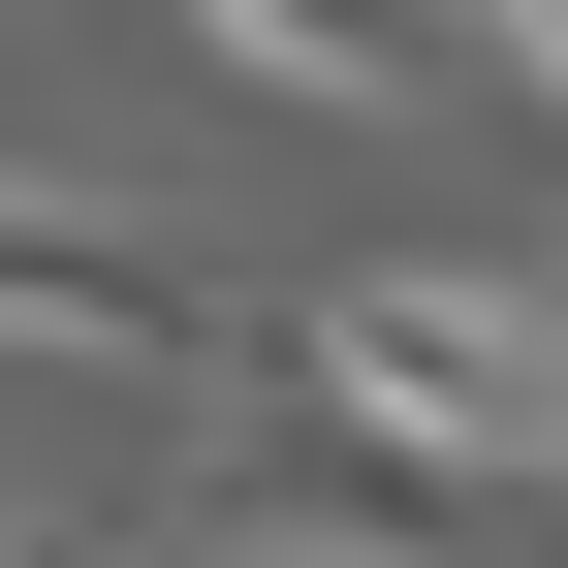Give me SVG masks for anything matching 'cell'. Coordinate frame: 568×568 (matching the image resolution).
I'll list each match as a JSON object with an SVG mask.
<instances>
[{
	"label": "cell",
	"mask_w": 568,
	"mask_h": 568,
	"mask_svg": "<svg viewBox=\"0 0 568 568\" xmlns=\"http://www.w3.org/2000/svg\"><path fill=\"white\" fill-rule=\"evenodd\" d=\"M443 95H537V126H568V0H506V32H443Z\"/></svg>",
	"instance_id": "4"
},
{
	"label": "cell",
	"mask_w": 568,
	"mask_h": 568,
	"mask_svg": "<svg viewBox=\"0 0 568 568\" xmlns=\"http://www.w3.org/2000/svg\"><path fill=\"white\" fill-rule=\"evenodd\" d=\"M253 379L316 410V443H379L410 506H537L568 474V316L474 284V253H379V284H316V316H253Z\"/></svg>",
	"instance_id": "1"
},
{
	"label": "cell",
	"mask_w": 568,
	"mask_h": 568,
	"mask_svg": "<svg viewBox=\"0 0 568 568\" xmlns=\"http://www.w3.org/2000/svg\"><path fill=\"white\" fill-rule=\"evenodd\" d=\"M0 347H95V379H253V284L126 190H0Z\"/></svg>",
	"instance_id": "2"
},
{
	"label": "cell",
	"mask_w": 568,
	"mask_h": 568,
	"mask_svg": "<svg viewBox=\"0 0 568 568\" xmlns=\"http://www.w3.org/2000/svg\"><path fill=\"white\" fill-rule=\"evenodd\" d=\"M537 316H568V284H537Z\"/></svg>",
	"instance_id": "6"
},
{
	"label": "cell",
	"mask_w": 568,
	"mask_h": 568,
	"mask_svg": "<svg viewBox=\"0 0 568 568\" xmlns=\"http://www.w3.org/2000/svg\"><path fill=\"white\" fill-rule=\"evenodd\" d=\"M95 568H316V537H222V506H159V537H95Z\"/></svg>",
	"instance_id": "5"
},
{
	"label": "cell",
	"mask_w": 568,
	"mask_h": 568,
	"mask_svg": "<svg viewBox=\"0 0 568 568\" xmlns=\"http://www.w3.org/2000/svg\"><path fill=\"white\" fill-rule=\"evenodd\" d=\"M190 63H222V95H316V126H410L443 95V32H379V0H190Z\"/></svg>",
	"instance_id": "3"
}]
</instances>
